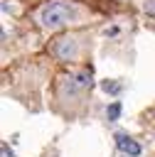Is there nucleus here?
Returning <instances> with one entry per match:
<instances>
[{
    "mask_svg": "<svg viewBox=\"0 0 155 157\" xmlns=\"http://www.w3.org/2000/svg\"><path fill=\"white\" fill-rule=\"evenodd\" d=\"M76 15V7L69 5V2H62V0H54L49 5H44L42 15H39V22L44 27H62L66 22H71Z\"/></svg>",
    "mask_w": 155,
    "mask_h": 157,
    "instance_id": "nucleus-1",
    "label": "nucleus"
},
{
    "mask_svg": "<svg viewBox=\"0 0 155 157\" xmlns=\"http://www.w3.org/2000/svg\"><path fill=\"white\" fill-rule=\"evenodd\" d=\"M52 49H54V54H57L62 61H71V59L76 56V42H74V39H69V37L57 39Z\"/></svg>",
    "mask_w": 155,
    "mask_h": 157,
    "instance_id": "nucleus-2",
    "label": "nucleus"
},
{
    "mask_svg": "<svg viewBox=\"0 0 155 157\" xmlns=\"http://www.w3.org/2000/svg\"><path fill=\"white\" fill-rule=\"evenodd\" d=\"M116 145H118L121 152H125V155H130V157H140V145H138L133 137H128L125 132H118V135H116Z\"/></svg>",
    "mask_w": 155,
    "mask_h": 157,
    "instance_id": "nucleus-3",
    "label": "nucleus"
},
{
    "mask_svg": "<svg viewBox=\"0 0 155 157\" xmlns=\"http://www.w3.org/2000/svg\"><path fill=\"white\" fill-rule=\"evenodd\" d=\"M106 118H108V120H118V118H121V101H113V103L106 108Z\"/></svg>",
    "mask_w": 155,
    "mask_h": 157,
    "instance_id": "nucleus-4",
    "label": "nucleus"
},
{
    "mask_svg": "<svg viewBox=\"0 0 155 157\" xmlns=\"http://www.w3.org/2000/svg\"><path fill=\"white\" fill-rule=\"evenodd\" d=\"M101 88H103L106 93H118V91H121V86H118V83H113V81H103V83H101Z\"/></svg>",
    "mask_w": 155,
    "mask_h": 157,
    "instance_id": "nucleus-5",
    "label": "nucleus"
},
{
    "mask_svg": "<svg viewBox=\"0 0 155 157\" xmlns=\"http://www.w3.org/2000/svg\"><path fill=\"white\" fill-rule=\"evenodd\" d=\"M145 12L155 17V0H145Z\"/></svg>",
    "mask_w": 155,
    "mask_h": 157,
    "instance_id": "nucleus-6",
    "label": "nucleus"
},
{
    "mask_svg": "<svg viewBox=\"0 0 155 157\" xmlns=\"http://www.w3.org/2000/svg\"><path fill=\"white\" fill-rule=\"evenodd\" d=\"M0 157H15V155H12V152H10V147H7V145H5V142H2V145H0Z\"/></svg>",
    "mask_w": 155,
    "mask_h": 157,
    "instance_id": "nucleus-7",
    "label": "nucleus"
}]
</instances>
